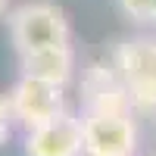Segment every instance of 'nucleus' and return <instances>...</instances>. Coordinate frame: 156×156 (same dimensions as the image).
I'll return each instance as SVG.
<instances>
[{
	"label": "nucleus",
	"mask_w": 156,
	"mask_h": 156,
	"mask_svg": "<svg viewBox=\"0 0 156 156\" xmlns=\"http://www.w3.org/2000/svg\"><path fill=\"white\" fill-rule=\"evenodd\" d=\"M9 41L19 56L72 47V31L62 6L50 0H28L9 12Z\"/></svg>",
	"instance_id": "obj_1"
},
{
	"label": "nucleus",
	"mask_w": 156,
	"mask_h": 156,
	"mask_svg": "<svg viewBox=\"0 0 156 156\" xmlns=\"http://www.w3.org/2000/svg\"><path fill=\"white\" fill-rule=\"evenodd\" d=\"M84 156H134L137 125L131 106H90L81 115Z\"/></svg>",
	"instance_id": "obj_2"
},
{
	"label": "nucleus",
	"mask_w": 156,
	"mask_h": 156,
	"mask_svg": "<svg viewBox=\"0 0 156 156\" xmlns=\"http://www.w3.org/2000/svg\"><path fill=\"white\" fill-rule=\"evenodd\" d=\"M115 72L137 109H156V37L137 34L119 44Z\"/></svg>",
	"instance_id": "obj_3"
},
{
	"label": "nucleus",
	"mask_w": 156,
	"mask_h": 156,
	"mask_svg": "<svg viewBox=\"0 0 156 156\" xmlns=\"http://www.w3.org/2000/svg\"><path fill=\"white\" fill-rule=\"evenodd\" d=\"M6 97H9L12 119L25 131L66 112V94H62V87L50 84V81H37V78H28V75H22Z\"/></svg>",
	"instance_id": "obj_4"
},
{
	"label": "nucleus",
	"mask_w": 156,
	"mask_h": 156,
	"mask_svg": "<svg viewBox=\"0 0 156 156\" xmlns=\"http://www.w3.org/2000/svg\"><path fill=\"white\" fill-rule=\"evenodd\" d=\"M25 156H84L81 119L69 109L25 131Z\"/></svg>",
	"instance_id": "obj_5"
},
{
	"label": "nucleus",
	"mask_w": 156,
	"mask_h": 156,
	"mask_svg": "<svg viewBox=\"0 0 156 156\" xmlns=\"http://www.w3.org/2000/svg\"><path fill=\"white\" fill-rule=\"evenodd\" d=\"M19 69H22V75H28V78L66 87V81L72 78V69H75V53H72V47H56V50L28 53V56H19Z\"/></svg>",
	"instance_id": "obj_6"
},
{
	"label": "nucleus",
	"mask_w": 156,
	"mask_h": 156,
	"mask_svg": "<svg viewBox=\"0 0 156 156\" xmlns=\"http://www.w3.org/2000/svg\"><path fill=\"white\" fill-rule=\"evenodd\" d=\"M125 16L140 25H156V0H119Z\"/></svg>",
	"instance_id": "obj_7"
},
{
	"label": "nucleus",
	"mask_w": 156,
	"mask_h": 156,
	"mask_svg": "<svg viewBox=\"0 0 156 156\" xmlns=\"http://www.w3.org/2000/svg\"><path fill=\"white\" fill-rule=\"evenodd\" d=\"M12 125H16V119H12V109H9V97H6V94H0V147L9 140Z\"/></svg>",
	"instance_id": "obj_8"
},
{
	"label": "nucleus",
	"mask_w": 156,
	"mask_h": 156,
	"mask_svg": "<svg viewBox=\"0 0 156 156\" xmlns=\"http://www.w3.org/2000/svg\"><path fill=\"white\" fill-rule=\"evenodd\" d=\"M6 6H9V0H0V16L6 12Z\"/></svg>",
	"instance_id": "obj_9"
}]
</instances>
